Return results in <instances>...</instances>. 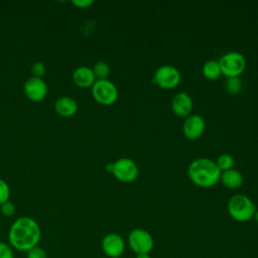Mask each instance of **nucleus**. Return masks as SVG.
<instances>
[{
    "label": "nucleus",
    "mask_w": 258,
    "mask_h": 258,
    "mask_svg": "<svg viewBox=\"0 0 258 258\" xmlns=\"http://www.w3.org/2000/svg\"><path fill=\"white\" fill-rule=\"evenodd\" d=\"M40 238V226L34 219L26 216L16 219L8 231V244L19 252H27L37 246Z\"/></svg>",
    "instance_id": "obj_1"
},
{
    "label": "nucleus",
    "mask_w": 258,
    "mask_h": 258,
    "mask_svg": "<svg viewBox=\"0 0 258 258\" xmlns=\"http://www.w3.org/2000/svg\"><path fill=\"white\" fill-rule=\"evenodd\" d=\"M187 175L196 185L200 187H212L220 180L221 171L214 160L200 157L189 163Z\"/></svg>",
    "instance_id": "obj_2"
},
{
    "label": "nucleus",
    "mask_w": 258,
    "mask_h": 258,
    "mask_svg": "<svg viewBox=\"0 0 258 258\" xmlns=\"http://www.w3.org/2000/svg\"><path fill=\"white\" fill-rule=\"evenodd\" d=\"M227 210L234 221L245 223L253 219L256 207L249 197L243 194H238L230 198L227 204Z\"/></svg>",
    "instance_id": "obj_3"
},
{
    "label": "nucleus",
    "mask_w": 258,
    "mask_h": 258,
    "mask_svg": "<svg viewBox=\"0 0 258 258\" xmlns=\"http://www.w3.org/2000/svg\"><path fill=\"white\" fill-rule=\"evenodd\" d=\"M108 172H111L116 179L121 182L134 181L139 173L138 166L131 158L122 157L106 165Z\"/></svg>",
    "instance_id": "obj_4"
},
{
    "label": "nucleus",
    "mask_w": 258,
    "mask_h": 258,
    "mask_svg": "<svg viewBox=\"0 0 258 258\" xmlns=\"http://www.w3.org/2000/svg\"><path fill=\"white\" fill-rule=\"evenodd\" d=\"M222 75L227 78L240 77L246 69V58L238 51H229L218 60Z\"/></svg>",
    "instance_id": "obj_5"
},
{
    "label": "nucleus",
    "mask_w": 258,
    "mask_h": 258,
    "mask_svg": "<svg viewBox=\"0 0 258 258\" xmlns=\"http://www.w3.org/2000/svg\"><path fill=\"white\" fill-rule=\"evenodd\" d=\"M129 248L136 254H149L154 247L152 235L145 229L136 228L130 231L127 238Z\"/></svg>",
    "instance_id": "obj_6"
},
{
    "label": "nucleus",
    "mask_w": 258,
    "mask_h": 258,
    "mask_svg": "<svg viewBox=\"0 0 258 258\" xmlns=\"http://www.w3.org/2000/svg\"><path fill=\"white\" fill-rule=\"evenodd\" d=\"M92 88V96L96 102L104 106L114 104L118 99V89L110 80H96Z\"/></svg>",
    "instance_id": "obj_7"
},
{
    "label": "nucleus",
    "mask_w": 258,
    "mask_h": 258,
    "mask_svg": "<svg viewBox=\"0 0 258 258\" xmlns=\"http://www.w3.org/2000/svg\"><path fill=\"white\" fill-rule=\"evenodd\" d=\"M181 80L180 72L171 64H162L154 72L152 83L158 87L170 90L178 86Z\"/></svg>",
    "instance_id": "obj_8"
},
{
    "label": "nucleus",
    "mask_w": 258,
    "mask_h": 258,
    "mask_svg": "<svg viewBox=\"0 0 258 258\" xmlns=\"http://www.w3.org/2000/svg\"><path fill=\"white\" fill-rule=\"evenodd\" d=\"M47 85L42 78L30 77L23 85V93L32 102H41L47 95Z\"/></svg>",
    "instance_id": "obj_9"
},
{
    "label": "nucleus",
    "mask_w": 258,
    "mask_h": 258,
    "mask_svg": "<svg viewBox=\"0 0 258 258\" xmlns=\"http://www.w3.org/2000/svg\"><path fill=\"white\" fill-rule=\"evenodd\" d=\"M103 253L109 258L121 257L125 251V241L123 237L117 233L106 234L101 241Z\"/></svg>",
    "instance_id": "obj_10"
},
{
    "label": "nucleus",
    "mask_w": 258,
    "mask_h": 258,
    "mask_svg": "<svg viewBox=\"0 0 258 258\" xmlns=\"http://www.w3.org/2000/svg\"><path fill=\"white\" fill-rule=\"evenodd\" d=\"M206 121L198 114H190L187 116L182 125V132L189 140L199 139L205 132Z\"/></svg>",
    "instance_id": "obj_11"
},
{
    "label": "nucleus",
    "mask_w": 258,
    "mask_h": 258,
    "mask_svg": "<svg viewBox=\"0 0 258 258\" xmlns=\"http://www.w3.org/2000/svg\"><path fill=\"white\" fill-rule=\"evenodd\" d=\"M192 99L190 95L185 92H179L175 94L171 101L172 112L178 117H187L192 110Z\"/></svg>",
    "instance_id": "obj_12"
},
{
    "label": "nucleus",
    "mask_w": 258,
    "mask_h": 258,
    "mask_svg": "<svg viewBox=\"0 0 258 258\" xmlns=\"http://www.w3.org/2000/svg\"><path fill=\"white\" fill-rule=\"evenodd\" d=\"M72 79L76 86L84 89L92 87L96 82V77L93 73V70L86 66L78 67L73 72Z\"/></svg>",
    "instance_id": "obj_13"
},
{
    "label": "nucleus",
    "mask_w": 258,
    "mask_h": 258,
    "mask_svg": "<svg viewBox=\"0 0 258 258\" xmlns=\"http://www.w3.org/2000/svg\"><path fill=\"white\" fill-rule=\"evenodd\" d=\"M54 110L61 117H72L78 111V103L69 96H61L54 102Z\"/></svg>",
    "instance_id": "obj_14"
},
{
    "label": "nucleus",
    "mask_w": 258,
    "mask_h": 258,
    "mask_svg": "<svg viewBox=\"0 0 258 258\" xmlns=\"http://www.w3.org/2000/svg\"><path fill=\"white\" fill-rule=\"evenodd\" d=\"M220 180L223 182V184L230 188V189H236L239 188L243 184V175L240 171L237 169L231 168L225 171L221 172Z\"/></svg>",
    "instance_id": "obj_15"
},
{
    "label": "nucleus",
    "mask_w": 258,
    "mask_h": 258,
    "mask_svg": "<svg viewBox=\"0 0 258 258\" xmlns=\"http://www.w3.org/2000/svg\"><path fill=\"white\" fill-rule=\"evenodd\" d=\"M202 73H203L204 77L208 80H212V81L217 80L222 75L219 61L214 60V59H210V60L206 61L203 66Z\"/></svg>",
    "instance_id": "obj_16"
},
{
    "label": "nucleus",
    "mask_w": 258,
    "mask_h": 258,
    "mask_svg": "<svg viewBox=\"0 0 258 258\" xmlns=\"http://www.w3.org/2000/svg\"><path fill=\"white\" fill-rule=\"evenodd\" d=\"M92 70L96 77V80H106L110 75V66L104 60L97 61Z\"/></svg>",
    "instance_id": "obj_17"
},
{
    "label": "nucleus",
    "mask_w": 258,
    "mask_h": 258,
    "mask_svg": "<svg viewBox=\"0 0 258 258\" xmlns=\"http://www.w3.org/2000/svg\"><path fill=\"white\" fill-rule=\"evenodd\" d=\"M225 88L228 93L230 94H238L242 91L243 83L240 77H234V78H227L225 83Z\"/></svg>",
    "instance_id": "obj_18"
},
{
    "label": "nucleus",
    "mask_w": 258,
    "mask_h": 258,
    "mask_svg": "<svg viewBox=\"0 0 258 258\" xmlns=\"http://www.w3.org/2000/svg\"><path fill=\"white\" fill-rule=\"evenodd\" d=\"M215 162H216V165L218 166V168L220 169V171L222 172V171L233 168L234 158L230 154L224 153V154H221L220 156H218V158Z\"/></svg>",
    "instance_id": "obj_19"
},
{
    "label": "nucleus",
    "mask_w": 258,
    "mask_h": 258,
    "mask_svg": "<svg viewBox=\"0 0 258 258\" xmlns=\"http://www.w3.org/2000/svg\"><path fill=\"white\" fill-rule=\"evenodd\" d=\"M10 187L9 184L2 178H0V206L9 201Z\"/></svg>",
    "instance_id": "obj_20"
},
{
    "label": "nucleus",
    "mask_w": 258,
    "mask_h": 258,
    "mask_svg": "<svg viewBox=\"0 0 258 258\" xmlns=\"http://www.w3.org/2000/svg\"><path fill=\"white\" fill-rule=\"evenodd\" d=\"M0 211H1V214L4 217L10 218V217H13L15 215L16 207L12 202L8 201V202H6V203H4L0 206Z\"/></svg>",
    "instance_id": "obj_21"
},
{
    "label": "nucleus",
    "mask_w": 258,
    "mask_h": 258,
    "mask_svg": "<svg viewBox=\"0 0 258 258\" xmlns=\"http://www.w3.org/2000/svg\"><path fill=\"white\" fill-rule=\"evenodd\" d=\"M26 258H47V253L43 248L37 245L26 252Z\"/></svg>",
    "instance_id": "obj_22"
},
{
    "label": "nucleus",
    "mask_w": 258,
    "mask_h": 258,
    "mask_svg": "<svg viewBox=\"0 0 258 258\" xmlns=\"http://www.w3.org/2000/svg\"><path fill=\"white\" fill-rule=\"evenodd\" d=\"M0 258H14L13 249L8 243L3 241H0Z\"/></svg>",
    "instance_id": "obj_23"
},
{
    "label": "nucleus",
    "mask_w": 258,
    "mask_h": 258,
    "mask_svg": "<svg viewBox=\"0 0 258 258\" xmlns=\"http://www.w3.org/2000/svg\"><path fill=\"white\" fill-rule=\"evenodd\" d=\"M45 66L43 62L41 61H35L32 66H31V73L33 74L32 77H36V78H42L45 74Z\"/></svg>",
    "instance_id": "obj_24"
},
{
    "label": "nucleus",
    "mask_w": 258,
    "mask_h": 258,
    "mask_svg": "<svg viewBox=\"0 0 258 258\" xmlns=\"http://www.w3.org/2000/svg\"><path fill=\"white\" fill-rule=\"evenodd\" d=\"M72 4L77 8L85 9L94 4V0H73Z\"/></svg>",
    "instance_id": "obj_25"
},
{
    "label": "nucleus",
    "mask_w": 258,
    "mask_h": 258,
    "mask_svg": "<svg viewBox=\"0 0 258 258\" xmlns=\"http://www.w3.org/2000/svg\"><path fill=\"white\" fill-rule=\"evenodd\" d=\"M135 258H152L149 254H138Z\"/></svg>",
    "instance_id": "obj_26"
},
{
    "label": "nucleus",
    "mask_w": 258,
    "mask_h": 258,
    "mask_svg": "<svg viewBox=\"0 0 258 258\" xmlns=\"http://www.w3.org/2000/svg\"><path fill=\"white\" fill-rule=\"evenodd\" d=\"M253 219H254V221L256 222V224L258 225V210H256V212H255V214H254V216H253Z\"/></svg>",
    "instance_id": "obj_27"
},
{
    "label": "nucleus",
    "mask_w": 258,
    "mask_h": 258,
    "mask_svg": "<svg viewBox=\"0 0 258 258\" xmlns=\"http://www.w3.org/2000/svg\"><path fill=\"white\" fill-rule=\"evenodd\" d=\"M115 258H122V257H115Z\"/></svg>",
    "instance_id": "obj_28"
}]
</instances>
